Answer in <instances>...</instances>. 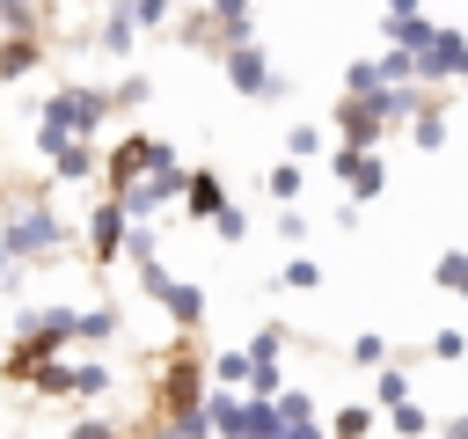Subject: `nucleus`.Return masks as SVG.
<instances>
[{
	"mask_svg": "<svg viewBox=\"0 0 468 439\" xmlns=\"http://www.w3.org/2000/svg\"><path fill=\"white\" fill-rule=\"evenodd\" d=\"M117 241H124V198H110V205L95 212V256H102V263L117 256Z\"/></svg>",
	"mask_w": 468,
	"mask_h": 439,
	"instance_id": "7ed1b4c3",
	"label": "nucleus"
},
{
	"mask_svg": "<svg viewBox=\"0 0 468 439\" xmlns=\"http://www.w3.org/2000/svg\"><path fill=\"white\" fill-rule=\"evenodd\" d=\"M453 66H468V44H461V37H439V44L417 59V73H453Z\"/></svg>",
	"mask_w": 468,
	"mask_h": 439,
	"instance_id": "20e7f679",
	"label": "nucleus"
},
{
	"mask_svg": "<svg viewBox=\"0 0 468 439\" xmlns=\"http://www.w3.org/2000/svg\"><path fill=\"white\" fill-rule=\"evenodd\" d=\"M219 380H256V366H249V359H234V351H227V359H219Z\"/></svg>",
	"mask_w": 468,
	"mask_h": 439,
	"instance_id": "9b49d317",
	"label": "nucleus"
},
{
	"mask_svg": "<svg viewBox=\"0 0 468 439\" xmlns=\"http://www.w3.org/2000/svg\"><path fill=\"white\" fill-rule=\"evenodd\" d=\"M190 212H219V183H212V176L190 183Z\"/></svg>",
	"mask_w": 468,
	"mask_h": 439,
	"instance_id": "6e6552de",
	"label": "nucleus"
},
{
	"mask_svg": "<svg viewBox=\"0 0 468 439\" xmlns=\"http://www.w3.org/2000/svg\"><path fill=\"white\" fill-rule=\"evenodd\" d=\"M278 439H314V432H278Z\"/></svg>",
	"mask_w": 468,
	"mask_h": 439,
	"instance_id": "4468645a",
	"label": "nucleus"
},
{
	"mask_svg": "<svg viewBox=\"0 0 468 439\" xmlns=\"http://www.w3.org/2000/svg\"><path fill=\"white\" fill-rule=\"evenodd\" d=\"M227 73H234V88H263V59L241 44V51H227Z\"/></svg>",
	"mask_w": 468,
	"mask_h": 439,
	"instance_id": "39448f33",
	"label": "nucleus"
},
{
	"mask_svg": "<svg viewBox=\"0 0 468 439\" xmlns=\"http://www.w3.org/2000/svg\"><path fill=\"white\" fill-rule=\"evenodd\" d=\"M336 124H344V139H351V154H358V146L380 132V102H373V95H366V102H344V110H336Z\"/></svg>",
	"mask_w": 468,
	"mask_h": 439,
	"instance_id": "f257e3e1",
	"label": "nucleus"
},
{
	"mask_svg": "<svg viewBox=\"0 0 468 439\" xmlns=\"http://www.w3.org/2000/svg\"><path fill=\"white\" fill-rule=\"evenodd\" d=\"M446 439H468V417H453V424H446Z\"/></svg>",
	"mask_w": 468,
	"mask_h": 439,
	"instance_id": "ddd939ff",
	"label": "nucleus"
},
{
	"mask_svg": "<svg viewBox=\"0 0 468 439\" xmlns=\"http://www.w3.org/2000/svg\"><path fill=\"white\" fill-rule=\"evenodd\" d=\"M58 241V227H51V212H22L15 227H7V249H51Z\"/></svg>",
	"mask_w": 468,
	"mask_h": 439,
	"instance_id": "f03ea898",
	"label": "nucleus"
},
{
	"mask_svg": "<svg viewBox=\"0 0 468 439\" xmlns=\"http://www.w3.org/2000/svg\"><path fill=\"white\" fill-rule=\"evenodd\" d=\"M73 439H117V432H110L102 417H88V424H73Z\"/></svg>",
	"mask_w": 468,
	"mask_h": 439,
	"instance_id": "f8f14e48",
	"label": "nucleus"
},
{
	"mask_svg": "<svg viewBox=\"0 0 468 439\" xmlns=\"http://www.w3.org/2000/svg\"><path fill=\"white\" fill-rule=\"evenodd\" d=\"M168 190H176V168H168V176H154V183H139V190H132V212H154Z\"/></svg>",
	"mask_w": 468,
	"mask_h": 439,
	"instance_id": "0eeeda50",
	"label": "nucleus"
},
{
	"mask_svg": "<svg viewBox=\"0 0 468 439\" xmlns=\"http://www.w3.org/2000/svg\"><path fill=\"white\" fill-rule=\"evenodd\" d=\"M29 66H37V44H29V37L0 44V73H7V80H15V73H29Z\"/></svg>",
	"mask_w": 468,
	"mask_h": 439,
	"instance_id": "423d86ee",
	"label": "nucleus"
},
{
	"mask_svg": "<svg viewBox=\"0 0 468 439\" xmlns=\"http://www.w3.org/2000/svg\"><path fill=\"white\" fill-rule=\"evenodd\" d=\"M439 285H446V293H468V256H446V263H439Z\"/></svg>",
	"mask_w": 468,
	"mask_h": 439,
	"instance_id": "1a4fd4ad",
	"label": "nucleus"
},
{
	"mask_svg": "<svg viewBox=\"0 0 468 439\" xmlns=\"http://www.w3.org/2000/svg\"><path fill=\"white\" fill-rule=\"evenodd\" d=\"M51 161H58V176H88V154H80V146H66V154H51Z\"/></svg>",
	"mask_w": 468,
	"mask_h": 439,
	"instance_id": "9d476101",
	"label": "nucleus"
}]
</instances>
